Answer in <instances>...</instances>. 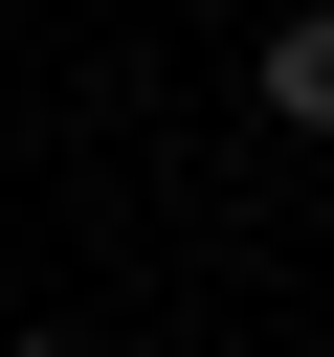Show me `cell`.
Returning <instances> with one entry per match:
<instances>
[{
  "mask_svg": "<svg viewBox=\"0 0 334 357\" xmlns=\"http://www.w3.org/2000/svg\"><path fill=\"white\" fill-rule=\"evenodd\" d=\"M267 112H289V134H334V0H289V22H267Z\"/></svg>",
  "mask_w": 334,
  "mask_h": 357,
  "instance_id": "cell-1",
  "label": "cell"
},
{
  "mask_svg": "<svg viewBox=\"0 0 334 357\" xmlns=\"http://www.w3.org/2000/svg\"><path fill=\"white\" fill-rule=\"evenodd\" d=\"M0 357H89V335H0Z\"/></svg>",
  "mask_w": 334,
  "mask_h": 357,
  "instance_id": "cell-2",
  "label": "cell"
}]
</instances>
